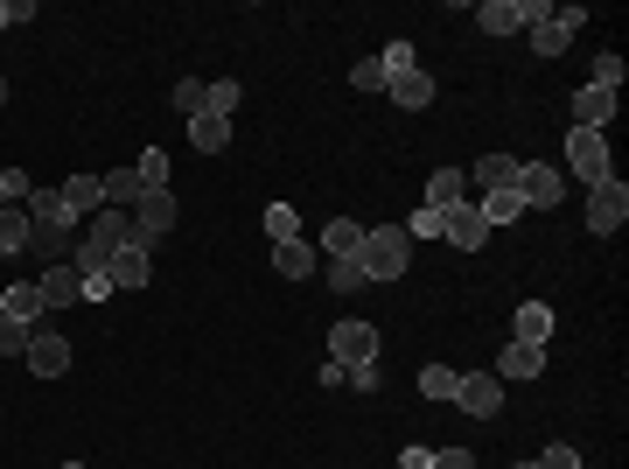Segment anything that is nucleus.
I'll list each match as a JSON object with an SVG mask.
<instances>
[{"label": "nucleus", "instance_id": "4", "mask_svg": "<svg viewBox=\"0 0 629 469\" xmlns=\"http://www.w3.org/2000/svg\"><path fill=\"white\" fill-rule=\"evenodd\" d=\"M454 406L475 421H497L504 414V379L497 371H462V386H454Z\"/></svg>", "mask_w": 629, "mask_h": 469}, {"label": "nucleus", "instance_id": "29", "mask_svg": "<svg viewBox=\"0 0 629 469\" xmlns=\"http://www.w3.org/2000/svg\"><path fill=\"white\" fill-rule=\"evenodd\" d=\"M454 386H462V371H454V365H427V371H419V392H427V400H454Z\"/></svg>", "mask_w": 629, "mask_h": 469}, {"label": "nucleus", "instance_id": "18", "mask_svg": "<svg viewBox=\"0 0 629 469\" xmlns=\"http://www.w3.org/2000/svg\"><path fill=\"white\" fill-rule=\"evenodd\" d=\"M475 217H483L490 232H504V224H518V217H525V197H518V190H483Z\"/></svg>", "mask_w": 629, "mask_h": 469}, {"label": "nucleus", "instance_id": "2", "mask_svg": "<svg viewBox=\"0 0 629 469\" xmlns=\"http://www.w3.org/2000/svg\"><path fill=\"white\" fill-rule=\"evenodd\" d=\"M566 168H574L587 190H595V182H608V176H616V168H608V134H587V126H574V134H566Z\"/></svg>", "mask_w": 629, "mask_h": 469}, {"label": "nucleus", "instance_id": "12", "mask_svg": "<svg viewBox=\"0 0 629 469\" xmlns=\"http://www.w3.org/2000/svg\"><path fill=\"white\" fill-rule=\"evenodd\" d=\"M35 288H43V302H49V309H70V302H85V280H78V267H70V259H56V267H43V280H35Z\"/></svg>", "mask_w": 629, "mask_h": 469}, {"label": "nucleus", "instance_id": "39", "mask_svg": "<svg viewBox=\"0 0 629 469\" xmlns=\"http://www.w3.org/2000/svg\"><path fill=\"white\" fill-rule=\"evenodd\" d=\"M539 469H581V448L574 442H552L546 456H539Z\"/></svg>", "mask_w": 629, "mask_h": 469}, {"label": "nucleus", "instance_id": "14", "mask_svg": "<svg viewBox=\"0 0 629 469\" xmlns=\"http://www.w3.org/2000/svg\"><path fill=\"white\" fill-rule=\"evenodd\" d=\"M29 246H35L29 203H0V259H8V253H29Z\"/></svg>", "mask_w": 629, "mask_h": 469}, {"label": "nucleus", "instance_id": "3", "mask_svg": "<svg viewBox=\"0 0 629 469\" xmlns=\"http://www.w3.org/2000/svg\"><path fill=\"white\" fill-rule=\"evenodd\" d=\"M168 232H176V190H147L133 203V246H155Z\"/></svg>", "mask_w": 629, "mask_h": 469}, {"label": "nucleus", "instance_id": "15", "mask_svg": "<svg viewBox=\"0 0 629 469\" xmlns=\"http://www.w3.org/2000/svg\"><path fill=\"white\" fill-rule=\"evenodd\" d=\"M0 315H14V323H43L49 302H43V288H35V280H14V288L0 294Z\"/></svg>", "mask_w": 629, "mask_h": 469}, {"label": "nucleus", "instance_id": "35", "mask_svg": "<svg viewBox=\"0 0 629 469\" xmlns=\"http://www.w3.org/2000/svg\"><path fill=\"white\" fill-rule=\"evenodd\" d=\"M29 168H0V203H29Z\"/></svg>", "mask_w": 629, "mask_h": 469}, {"label": "nucleus", "instance_id": "32", "mask_svg": "<svg viewBox=\"0 0 629 469\" xmlns=\"http://www.w3.org/2000/svg\"><path fill=\"white\" fill-rule=\"evenodd\" d=\"M441 217H448V211H427V203H419V211L398 224V232H406V238H441Z\"/></svg>", "mask_w": 629, "mask_h": 469}, {"label": "nucleus", "instance_id": "43", "mask_svg": "<svg viewBox=\"0 0 629 469\" xmlns=\"http://www.w3.org/2000/svg\"><path fill=\"white\" fill-rule=\"evenodd\" d=\"M398 469H434V448H406V456H398Z\"/></svg>", "mask_w": 629, "mask_h": 469}, {"label": "nucleus", "instance_id": "44", "mask_svg": "<svg viewBox=\"0 0 629 469\" xmlns=\"http://www.w3.org/2000/svg\"><path fill=\"white\" fill-rule=\"evenodd\" d=\"M0 105H8V78H0Z\"/></svg>", "mask_w": 629, "mask_h": 469}, {"label": "nucleus", "instance_id": "45", "mask_svg": "<svg viewBox=\"0 0 629 469\" xmlns=\"http://www.w3.org/2000/svg\"><path fill=\"white\" fill-rule=\"evenodd\" d=\"M518 469H539V456H531V462H518Z\"/></svg>", "mask_w": 629, "mask_h": 469}, {"label": "nucleus", "instance_id": "34", "mask_svg": "<svg viewBox=\"0 0 629 469\" xmlns=\"http://www.w3.org/2000/svg\"><path fill=\"white\" fill-rule=\"evenodd\" d=\"M587 85H602V91H622V56H616V49H602V56H595V78H587Z\"/></svg>", "mask_w": 629, "mask_h": 469}, {"label": "nucleus", "instance_id": "7", "mask_svg": "<svg viewBox=\"0 0 629 469\" xmlns=\"http://www.w3.org/2000/svg\"><path fill=\"white\" fill-rule=\"evenodd\" d=\"M329 358L350 371V365H378V330L371 323H336L329 330Z\"/></svg>", "mask_w": 629, "mask_h": 469}, {"label": "nucleus", "instance_id": "42", "mask_svg": "<svg viewBox=\"0 0 629 469\" xmlns=\"http://www.w3.org/2000/svg\"><path fill=\"white\" fill-rule=\"evenodd\" d=\"M434 469H475L469 448H434Z\"/></svg>", "mask_w": 629, "mask_h": 469}, {"label": "nucleus", "instance_id": "20", "mask_svg": "<svg viewBox=\"0 0 629 469\" xmlns=\"http://www.w3.org/2000/svg\"><path fill=\"white\" fill-rule=\"evenodd\" d=\"M273 267H280V280H308L315 273V246H308V238H280Z\"/></svg>", "mask_w": 629, "mask_h": 469}, {"label": "nucleus", "instance_id": "31", "mask_svg": "<svg viewBox=\"0 0 629 469\" xmlns=\"http://www.w3.org/2000/svg\"><path fill=\"white\" fill-rule=\"evenodd\" d=\"M329 288H336V294H357V288H371V280H364L357 259H329Z\"/></svg>", "mask_w": 629, "mask_h": 469}, {"label": "nucleus", "instance_id": "38", "mask_svg": "<svg viewBox=\"0 0 629 469\" xmlns=\"http://www.w3.org/2000/svg\"><path fill=\"white\" fill-rule=\"evenodd\" d=\"M378 64H385V78H398V70H419V56H413V43H392Z\"/></svg>", "mask_w": 629, "mask_h": 469}, {"label": "nucleus", "instance_id": "33", "mask_svg": "<svg viewBox=\"0 0 629 469\" xmlns=\"http://www.w3.org/2000/svg\"><path fill=\"white\" fill-rule=\"evenodd\" d=\"M266 238H273V246H280V238H301V217L288 211V203H273V211H266Z\"/></svg>", "mask_w": 629, "mask_h": 469}, {"label": "nucleus", "instance_id": "21", "mask_svg": "<svg viewBox=\"0 0 629 469\" xmlns=\"http://www.w3.org/2000/svg\"><path fill=\"white\" fill-rule=\"evenodd\" d=\"M539 371H546V350L539 344H504L497 379H539Z\"/></svg>", "mask_w": 629, "mask_h": 469}, {"label": "nucleus", "instance_id": "41", "mask_svg": "<svg viewBox=\"0 0 629 469\" xmlns=\"http://www.w3.org/2000/svg\"><path fill=\"white\" fill-rule=\"evenodd\" d=\"M14 22H35V0H0V29H14Z\"/></svg>", "mask_w": 629, "mask_h": 469}, {"label": "nucleus", "instance_id": "30", "mask_svg": "<svg viewBox=\"0 0 629 469\" xmlns=\"http://www.w3.org/2000/svg\"><path fill=\"white\" fill-rule=\"evenodd\" d=\"M133 176H141V190H168V155H161V147H147V155L133 161Z\"/></svg>", "mask_w": 629, "mask_h": 469}, {"label": "nucleus", "instance_id": "23", "mask_svg": "<svg viewBox=\"0 0 629 469\" xmlns=\"http://www.w3.org/2000/svg\"><path fill=\"white\" fill-rule=\"evenodd\" d=\"M357 246H364V224H357V217H329L322 253H329V259H357Z\"/></svg>", "mask_w": 629, "mask_h": 469}, {"label": "nucleus", "instance_id": "24", "mask_svg": "<svg viewBox=\"0 0 629 469\" xmlns=\"http://www.w3.org/2000/svg\"><path fill=\"white\" fill-rule=\"evenodd\" d=\"M189 141H196V155H224V141H232V120H217V112H196V120H189Z\"/></svg>", "mask_w": 629, "mask_h": 469}, {"label": "nucleus", "instance_id": "26", "mask_svg": "<svg viewBox=\"0 0 629 469\" xmlns=\"http://www.w3.org/2000/svg\"><path fill=\"white\" fill-rule=\"evenodd\" d=\"M238 99H245V85H238V78H210V85H203V112H217V120H232Z\"/></svg>", "mask_w": 629, "mask_h": 469}, {"label": "nucleus", "instance_id": "13", "mask_svg": "<svg viewBox=\"0 0 629 469\" xmlns=\"http://www.w3.org/2000/svg\"><path fill=\"white\" fill-rule=\"evenodd\" d=\"M105 273H112V288H126V294H133V288H147V280H155V259H147V246H120Z\"/></svg>", "mask_w": 629, "mask_h": 469}, {"label": "nucleus", "instance_id": "17", "mask_svg": "<svg viewBox=\"0 0 629 469\" xmlns=\"http://www.w3.org/2000/svg\"><path fill=\"white\" fill-rule=\"evenodd\" d=\"M419 197H427V211H454V203L469 197V176H462V168H434Z\"/></svg>", "mask_w": 629, "mask_h": 469}, {"label": "nucleus", "instance_id": "5", "mask_svg": "<svg viewBox=\"0 0 629 469\" xmlns=\"http://www.w3.org/2000/svg\"><path fill=\"white\" fill-rule=\"evenodd\" d=\"M622 224H629V190L608 176V182H595V190H587V232L608 238V232H622Z\"/></svg>", "mask_w": 629, "mask_h": 469}, {"label": "nucleus", "instance_id": "40", "mask_svg": "<svg viewBox=\"0 0 629 469\" xmlns=\"http://www.w3.org/2000/svg\"><path fill=\"white\" fill-rule=\"evenodd\" d=\"M342 386H357V392H378V386H385V371H378V365H350V371H342Z\"/></svg>", "mask_w": 629, "mask_h": 469}, {"label": "nucleus", "instance_id": "27", "mask_svg": "<svg viewBox=\"0 0 629 469\" xmlns=\"http://www.w3.org/2000/svg\"><path fill=\"white\" fill-rule=\"evenodd\" d=\"M469 176L483 182V190H510V182H518V161H510V155H483Z\"/></svg>", "mask_w": 629, "mask_h": 469}, {"label": "nucleus", "instance_id": "1", "mask_svg": "<svg viewBox=\"0 0 629 469\" xmlns=\"http://www.w3.org/2000/svg\"><path fill=\"white\" fill-rule=\"evenodd\" d=\"M357 267H364V280H398L413 267V238L398 224H378V232H364V246H357Z\"/></svg>", "mask_w": 629, "mask_h": 469}, {"label": "nucleus", "instance_id": "10", "mask_svg": "<svg viewBox=\"0 0 629 469\" xmlns=\"http://www.w3.org/2000/svg\"><path fill=\"white\" fill-rule=\"evenodd\" d=\"M581 22H587L581 8H552L546 22L531 29V49H539V56H560V49H566V43H574V35H581Z\"/></svg>", "mask_w": 629, "mask_h": 469}, {"label": "nucleus", "instance_id": "36", "mask_svg": "<svg viewBox=\"0 0 629 469\" xmlns=\"http://www.w3.org/2000/svg\"><path fill=\"white\" fill-rule=\"evenodd\" d=\"M176 112H182V120H196V112H203V78H176Z\"/></svg>", "mask_w": 629, "mask_h": 469}, {"label": "nucleus", "instance_id": "8", "mask_svg": "<svg viewBox=\"0 0 629 469\" xmlns=\"http://www.w3.org/2000/svg\"><path fill=\"white\" fill-rule=\"evenodd\" d=\"M29 371H35V379H64V371H70V344H64V336H56L49 323H35V344H29Z\"/></svg>", "mask_w": 629, "mask_h": 469}, {"label": "nucleus", "instance_id": "25", "mask_svg": "<svg viewBox=\"0 0 629 469\" xmlns=\"http://www.w3.org/2000/svg\"><path fill=\"white\" fill-rule=\"evenodd\" d=\"M105 182V211H133V203H141L147 190H141V176H133V168H112V176H99Z\"/></svg>", "mask_w": 629, "mask_h": 469}, {"label": "nucleus", "instance_id": "9", "mask_svg": "<svg viewBox=\"0 0 629 469\" xmlns=\"http://www.w3.org/2000/svg\"><path fill=\"white\" fill-rule=\"evenodd\" d=\"M441 238H448L454 253H483L490 246V224L475 217V203H454V211L441 217Z\"/></svg>", "mask_w": 629, "mask_h": 469}, {"label": "nucleus", "instance_id": "6", "mask_svg": "<svg viewBox=\"0 0 629 469\" xmlns=\"http://www.w3.org/2000/svg\"><path fill=\"white\" fill-rule=\"evenodd\" d=\"M510 190L525 197V211H560V168L552 161H518V182Z\"/></svg>", "mask_w": 629, "mask_h": 469}, {"label": "nucleus", "instance_id": "28", "mask_svg": "<svg viewBox=\"0 0 629 469\" xmlns=\"http://www.w3.org/2000/svg\"><path fill=\"white\" fill-rule=\"evenodd\" d=\"M35 344V323H14V315H0V358H29Z\"/></svg>", "mask_w": 629, "mask_h": 469}, {"label": "nucleus", "instance_id": "19", "mask_svg": "<svg viewBox=\"0 0 629 469\" xmlns=\"http://www.w3.org/2000/svg\"><path fill=\"white\" fill-rule=\"evenodd\" d=\"M64 211H70V217L105 211V182H99V176H70V182H64Z\"/></svg>", "mask_w": 629, "mask_h": 469}, {"label": "nucleus", "instance_id": "37", "mask_svg": "<svg viewBox=\"0 0 629 469\" xmlns=\"http://www.w3.org/2000/svg\"><path fill=\"white\" fill-rule=\"evenodd\" d=\"M350 85H357V91H385V64H378V56H364V64L350 70Z\"/></svg>", "mask_w": 629, "mask_h": 469}, {"label": "nucleus", "instance_id": "22", "mask_svg": "<svg viewBox=\"0 0 629 469\" xmlns=\"http://www.w3.org/2000/svg\"><path fill=\"white\" fill-rule=\"evenodd\" d=\"M510 330H518L510 344H539V350H546V344H552V309H546V302H525V309H518V323H510Z\"/></svg>", "mask_w": 629, "mask_h": 469}, {"label": "nucleus", "instance_id": "16", "mask_svg": "<svg viewBox=\"0 0 629 469\" xmlns=\"http://www.w3.org/2000/svg\"><path fill=\"white\" fill-rule=\"evenodd\" d=\"M385 91H392V105H406V112L434 105V78H427V70H398V78H385Z\"/></svg>", "mask_w": 629, "mask_h": 469}, {"label": "nucleus", "instance_id": "11", "mask_svg": "<svg viewBox=\"0 0 629 469\" xmlns=\"http://www.w3.org/2000/svg\"><path fill=\"white\" fill-rule=\"evenodd\" d=\"M616 99H622V91L581 85V91H574V126H587V134H608V120H616Z\"/></svg>", "mask_w": 629, "mask_h": 469}]
</instances>
